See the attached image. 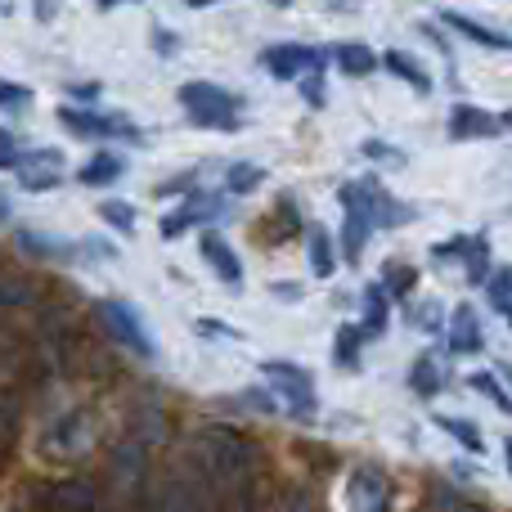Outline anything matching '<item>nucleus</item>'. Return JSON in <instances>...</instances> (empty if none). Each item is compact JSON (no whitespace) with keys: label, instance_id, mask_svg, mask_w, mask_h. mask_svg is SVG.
Wrapping results in <instances>:
<instances>
[{"label":"nucleus","instance_id":"nucleus-1","mask_svg":"<svg viewBox=\"0 0 512 512\" xmlns=\"http://www.w3.org/2000/svg\"><path fill=\"white\" fill-rule=\"evenodd\" d=\"M337 203H342V256H346V265H360L364 243H369L373 230H400V225L414 221V207L391 198L378 176L346 180V185L337 189Z\"/></svg>","mask_w":512,"mask_h":512},{"label":"nucleus","instance_id":"nucleus-2","mask_svg":"<svg viewBox=\"0 0 512 512\" xmlns=\"http://www.w3.org/2000/svg\"><path fill=\"white\" fill-rule=\"evenodd\" d=\"M104 441V427H99L95 409H68L59 414L36 441V454L45 463H81L95 454V445Z\"/></svg>","mask_w":512,"mask_h":512},{"label":"nucleus","instance_id":"nucleus-3","mask_svg":"<svg viewBox=\"0 0 512 512\" xmlns=\"http://www.w3.org/2000/svg\"><path fill=\"white\" fill-rule=\"evenodd\" d=\"M180 108H185V117L194 126H203V131H234L243 117V104L239 95H230L225 86H216V81H185V86L176 90Z\"/></svg>","mask_w":512,"mask_h":512},{"label":"nucleus","instance_id":"nucleus-4","mask_svg":"<svg viewBox=\"0 0 512 512\" xmlns=\"http://www.w3.org/2000/svg\"><path fill=\"white\" fill-rule=\"evenodd\" d=\"M261 378L270 382L274 400H279L283 409H288L297 423H306V418H315L319 400H315V378H310L301 364H288V360H261Z\"/></svg>","mask_w":512,"mask_h":512},{"label":"nucleus","instance_id":"nucleus-5","mask_svg":"<svg viewBox=\"0 0 512 512\" xmlns=\"http://www.w3.org/2000/svg\"><path fill=\"white\" fill-rule=\"evenodd\" d=\"M144 490H149V445L126 436L108 459V495L117 504H140Z\"/></svg>","mask_w":512,"mask_h":512},{"label":"nucleus","instance_id":"nucleus-6","mask_svg":"<svg viewBox=\"0 0 512 512\" xmlns=\"http://www.w3.org/2000/svg\"><path fill=\"white\" fill-rule=\"evenodd\" d=\"M90 315L104 324V333L113 337L122 351L140 355V360H153V337H149V328H144V319L135 315V306L104 297V301H95V310H90Z\"/></svg>","mask_w":512,"mask_h":512},{"label":"nucleus","instance_id":"nucleus-7","mask_svg":"<svg viewBox=\"0 0 512 512\" xmlns=\"http://www.w3.org/2000/svg\"><path fill=\"white\" fill-rule=\"evenodd\" d=\"M36 512H108V495L95 481H45L32 490Z\"/></svg>","mask_w":512,"mask_h":512},{"label":"nucleus","instance_id":"nucleus-8","mask_svg":"<svg viewBox=\"0 0 512 512\" xmlns=\"http://www.w3.org/2000/svg\"><path fill=\"white\" fill-rule=\"evenodd\" d=\"M391 495H396V486H391V477L378 463H355L346 472L342 499L351 512H391Z\"/></svg>","mask_w":512,"mask_h":512},{"label":"nucleus","instance_id":"nucleus-9","mask_svg":"<svg viewBox=\"0 0 512 512\" xmlns=\"http://www.w3.org/2000/svg\"><path fill=\"white\" fill-rule=\"evenodd\" d=\"M432 261L436 265H459L463 270V283H490V239L486 234H468V239H445L432 248Z\"/></svg>","mask_w":512,"mask_h":512},{"label":"nucleus","instance_id":"nucleus-10","mask_svg":"<svg viewBox=\"0 0 512 512\" xmlns=\"http://www.w3.org/2000/svg\"><path fill=\"white\" fill-rule=\"evenodd\" d=\"M324 59H328V54L319 50V45H292V41L265 45V50H261V68L270 72L274 81H292V77L324 72Z\"/></svg>","mask_w":512,"mask_h":512},{"label":"nucleus","instance_id":"nucleus-11","mask_svg":"<svg viewBox=\"0 0 512 512\" xmlns=\"http://www.w3.org/2000/svg\"><path fill=\"white\" fill-rule=\"evenodd\" d=\"M59 126L72 131L77 140H113V135L140 140V131L126 117H108V113H95V108H59Z\"/></svg>","mask_w":512,"mask_h":512},{"label":"nucleus","instance_id":"nucleus-12","mask_svg":"<svg viewBox=\"0 0 512 512\" xmlns=\"http://www.w3.org/2000/svg\"><path fill=\"white\" fill-rule=\"evenodd\" d=\"M14 176L27 194H50L63 180V153L59 149H27L23 158H18Z\"/></svg>","mask_w":512,"mask_h":512},{"label":"nucleus","instance_id":"nucleus-13","mask_svg":"<svg viewBox=\"0 0 512 512\" xmlns=\"http://www.w3.org/2000/svg\"><path fill=\"white\" fill-rule=\"evenodd\" d=\"M221 212H225V207H221V194H207V189H198V194H189L171 216H162V239H176V234L194 230V225L216 221Z\"/></svg>","mask_w":512,"mask_h":512},{"label":"nucleus","instance_id":"nucleus-14","mask_svg":"<svg viewBox=\"0 0 512 512\" xmlns=\"http://www.w3.org/2000/svg\"><path fill=\"white\" fill-rule=\"evenodd\" d=\"M504 117L486 113V108L477 104H454L450 108V140H495V135H504Z\"/></svg>","mask_w":512,"mask_h":512},{"label":"nucleus","instance_id":"nucleus-15","mask_svg":"<svg viewBox=\"0 0 512 512\" xmlns=\"http://www.w3.org/2000/svg\"><path fill=\"white\" fill-rule=\"evenodd\" d=\"M198 252H203V261L212 265L221 283H230V288H239V283H243V261H239V252H234L216 230H203V234H198Z\"/></svg>","mask_w":512,"mask_h":512},{"label":"nucleus","instance_id":"nucleus-16","mask_svg":"<svg viewBox=\"0 0 512 512\" xmlns=\"http://www.w3.org/2000/svg\"><path fill=\"white\" fill-rule=\"evenodd\" d=\"M450 351L454 355H481L486 351V333H481V319L472 306H454L450 315Z\"/></svg>","mask_w":512,"mask_h":512},{"label":"nucleus","instance_id":"nucleus-17","mask_svg":"<svg viewBox=\"0 0 512 512\" xmlns=\"http://www.w3.org/2000/svg\"><path fill=\"white\" fill-rule=\"evenodd\" d=\"M441 23L450 27V32H459L463 41H472V45H486V50H508V32H499V27H486V23H477V18H468V14H459V9H441Z\"/></svg>","mask_w":512,"mask_h":512},{"label":"nucleus","instance_id":"nucleus-18","mask_svg":"<svg viewBox=\"0 0 512 512\" xmlns=\"http://www.w3.org/2000/svg\"><path fill=\"white\" fill-rule=\"evenodd\" d=\"M23 306H45V292L36 274H0V310H23Z\"/></svg>","mask_w":512,"mask_h":512},{"label":"nucleus","instance_id":"nucleus-19","mask_svg":"<svg viewBox=\"0 0 512 512\" xmlns=\"http://www.w3.org/2000/svg\"><path fill=\"white\" fill-rule=\"evenodd\" d=\"M301 239H306V256H310V274H315V279H328V274L337 270V252H333V234L324 230V225L319 221H310L306 225V234H301Z\"/></svg>","mask_w":512,"mask_h":512},{"label":"nucleus","instance_id":"nucleus-20","mask_svg":"<svg viewBox=\"0 0 512 512\" xmlns=\"http://www.w3.org/2000/svg\"><path fill=\"white\" fill-rule=\"evenodd\" d=\"M18 252H27V256H45V261H81V252H77V243H63V239H45V234H36V230H18Z\"/></svg>","mask_w":512,"mask_h":512},{"label":"nucleus","instance_id":"nucleus-21","mask_svg":"<svg viewBox=\"0 0 512 512\" xmlns=\"http://www.w3.org/2000/svg\"><path fill=\"white\" fill-rule=\"evenodd\" d=\"M333 59H337V68H342L346 77H369V72L382 68V54H373L369 45H360V41L333 45Z\"/></svg>","mask_w":512,"mask_h":512},{"label":"nucleus","instance_id":"nucleus-22","mask_svg":"<svg viewBox=\"0 0 512 512\" xmlns=\"http://www.w3.org/2000/svg\"><path fill=\"white\" fill-rule=\"evenodd\" d=\"M382 68H387L391 77H400L405 86H414L418 95H427V90H432V77H427V68L409 50H387V54H382Z\"/></svg>","mask_w":512,"mask_h":512},{"label":"nucleus","instance_id":"nucleus-23","mask_svg":"<svg viewBox=\"0 0 512 512\" xmlns=\"http://www.w3.org/2000/svg\"><path fill=\"white\" fill-rule=\"evenodd\" d=\"M387 324H391V297L382 283H369V288H364V319H360L364 337H382Z\"/></svg>","mask_w":512,"mask_h":512},{"label":"nucleus","instance_id":"nucleus-24","mask_svg":"<svg viewBox=\"0 0 512 512\" xmlns=\"http://www.w3.org/2000/svg\"><path fill=\"white\" fill-rule=\"evenodd\" d=\"M122 171H126V162L117 158V153H95V158H86V167L77 171V180L86 189H108L122 180Z\"/></svg>","mask_w":512,"mask_h":512},{"label":"nucleus","instance_id":"nucleus-25","mask_svg":"<svg viewBox=\"0 0 512 512\" xmlns=\"http://www.w3.org/2000/svg\"><path fill=\"white\" fill-rule=\"evenodd\" d=\"M409 387H414V396H423V400L441 396V387H445L441 360H436V355H418L414 369H409Z\"/></svg>","mask_w":512,"mask_h":512},{"label":"nucleus","instance_id":"nucleus-26","mask_svg":"<svg viewBox=\"0 0 512 512\" xmlns=\"http://www.w3.org/2000/svg\"><path fill=\"white\" fill-rule=\"evenodd\" d=\"M265 230H270V248H279V243H288V239H297V234H306V221H301L297 207H292L288 198H283V203L270 212Z\"/></svg>","mask_w":512,"mask_h":512},{"label":"nucleus","instance_id":"nucleus-27","mask_svg":"<svg viewBox=\"0 0 512 512\" xmlns=\"http://www.w3.org/2000/svg\"><path fill=\"white\" fill-rule=\"evenodd\" d=\"M364 342H369V337H364L360 324H342V328H337V342H333L337 369H360V346Z\"/></svg>","mask_w":512,"mask_h":512},{"label":"nucleus","instance_id":"nucleus-28","mask_svg":"<svg viewBox=\"0 0 512 512\" xmlns=\"http://www.w3.org/2000/svg\"><path fill=\"white\" fill-rule=\"evenodd\" d=\"M486 301L495 315H504V324L512 328V265H499L486 283Z\"/></svg>","mask_w":512,"mask_h":512},{"label":"nucleus","instance_id":"nucleus-29","mask_svg":"<svg viewBox=\"0 0 512 512\" xmlns=\"http://www.w3.org/2000/svg\"><path fill=\"white\" fill-rule=\"evenodd\" d=\"M468 387H472V391H481V396H486L490 405L499 409V414H508V418H512V391L504 387V378H499V373H490V369L472 373V378H468Z\"/></svg>","mask_w":512,"mask_h":512},{"label":"nucleus","instance_id":"nucleus-30","mask_svg":"<svg viewBox=\"0 0 512 512\" xmlns=\"http://www.w3.org/2000/svg\"><path fill=\"white\" fill-rule=\"evenodd\" d=\"M436 427H441L445 436H454V441H459L468 454H481V450H486V441H481V432H477V423H472V418L441 414V418H436Z\"/></svg>","mask_w":512,"mask_h":512},{"label":"nucleus","instance_id":"nucleus-31","mask_svg":"<svg viewBox=\"0 0 512 512\" xmlns=\"http://www.w3.org/2000/svg\"><path fill=\"white\" fill-rule=\"evenodd\" d=\"M382 288H387V297H409L418 288V270L409 261H387L382 265Z\"/></svg>","mask_w":512,"mask_h":512},{"label":"nucleus","instance_id":"nucleus-32","mask_svg":"<svg viewBox=\"0 0 512 512\" xmlns=\"http://www.w3.org/2000/svg\"><path fill=\"white\" fill-rule=\"evenodd\" d=\"M265 185V171L256 167V162H234L230 167V176H225V189H230V194H256V189Z\"/></svg>","mask_w":512,"mask_h":512},{"label":"nucleus","instance_id":"nucleus-33","mask_svg":"<svg viewBox=\"0 0 512 512\" xmlns=\"http://www.w3.org/2000/svg\"><path fill=\"white\" fill-rule=\"evenodd\" d=\"M14 436H18V405L14 400H0V468L14 454Z\"/></svg>","mask_w":512,"mask_h":512},{"label":"nucleus","instance_id":"nucleus-34","mask_svg":"<svg viewBox=\"0 0 512 512\" xmlns=\"http://www.w3.org/2000/svg\"><path fill=\"white\" fill-rule=\"evenodd\" d=\"M99 216H104L113 230H122V234L135 230V207L122 203V198H108V203H99Z\"/></svg>","mask_w":512,"mask_h":512},{"label":"nucleus","instance_id":"nucleus-35","mask_svg":"<svg viewBox=\"0 0 512 512\" xmlns=\"http://www.w3.org/2000/svg\"><path fill=\"white\" fill-rule=\"evenodd\" d=\"M360 153L369 162H382V167H405V153L396 149V144H382V140H364Z\"/></svg>","mask_w":512,"mask_h":512},{"label":"nucleus","instance_id":"nucleus-36","mask_svg":"<svg viewBox=\"0 0 512 512\" xmlns=\"http://www.w3.org/2000/svg\"><path fill=\"white\" fill-rule=\"evenodd\" d=\"M27 104H32V90L18 86V81H0V108L5 113H23Z\"/></svg>","mask_w":512,"mask_h":512},{"label":"nucleus","instance_id":"nucleus-37","mask_svg":"<svg viewBox=\"0 0 512 512\" xmlns=\"http://www.w3.org/2000/svg\"><path fill=\"white\" fill-rule=\"evenodd\" d=\"M414 328H427V333H436V328H441V306H436V301H427V306H414Z\"/></svg>","mask_w":512,"mask_h":512},{"label":"nucleus","instance_id":"nucleus-38","mask_svg":"<svg viewBox=\"0 0 512 512\" xmlns=\"http://www.w3.org/2000/svg\"><path fill=\"white\" fill-rule=\"evenodd\" d=\"M18 140H14V131H0V171H14L18 167Z\"/></svg>","mask_w":512,"mask_h":512},{"label":"nucleus","instance_id":"nucleus-39","mask_svg":"<svg viewBox=\"0 0 512 512\" xmlns=\"http://www.w3.org/2000/svg\"><path fill=\"white\" fill-rule=\"evenodd\" d=\"M306 104L324 108V72H310L306 77Z\"/></svg>","mask_w":512,"mask_h":512},{"label":"nucleus","instance_id":"nucleus-40","mask_svg":"<svg viewBox=\"0 0 512 512\" xmlns=\"http://www.w3.org/2000/svg\"><path fill=\"white\" fill-rule=\"evenodd\" d=\"M68 95L81 99V104H95V99L104 95V86H99V81H81V86H68Z\"/></svg>","mask_w":512,"mask_h":512},{"label":"nucleus","instance_id":"nucleus-41","mask_svg":"<svg viewBox=\"0 0 512 512\" xmlns=\"http://www.w3.org/2000/svg\"><path fill=\"white\" fill-rule=\"evenodd\" d=\"M198 333H207V337H230V342H239L243 333H234V328H225V324H216V319H198Z\"/></svg>","mask_w":512,"mask_h":512},{"label":"nucleus","instance_id":"nucleus-42","mask_svg":"<svg viewBox=\"0 0 512 512\" xmlns=\"http://www.w3.org/2000/svg\"><path fill=\"white\" fill-rule=\"evenodd\" d=\"M9 216H14V207H9V194L0 189V225H9Z\"/></svg>","mask_w":512,"mask_h":512},{"label":"nucleus","instance_id":"nucleus-43","mask_svg":"<svg viewBox=\"0 0 512 512\" xmlns=\"http://www.w3.org/2000/svg\"><path fill=\"white\" fill-rule=\"evenodd\" d=\"M153 45H158V50H176V36H162V32H153Z\"/></svg>","mask_w":512,"mask_h":512},{"label":"nucleus","instance_id":"nucleus-44","mask_svg":"<svg viewBox=\"0 0 512 512\" xmlns=\"http://www.w3.org/2000/svg\"><path fill=\"white\" fill-rule=\"evenodd\" d=\"M36 18H54V0H36Z\"/></svg>","mask_w":512,"mask_h":512},{"label":"nucleus","instance_id":"nucleus-45","mask_svg":"<svg viewBox=\"0 0 512 512\" xmlns=\"http://www.w3.org/2000/svg\"><path fill=\"white\" fill-rule=\"evenodd\" d=\"M99 9H117V5H140V0H95Z\"/></svg>","mask_w":512,"mask_h":512},{"label":"nucleus","instance_id":"nucleus-46","mask_svg":"<svg viewBox=\"0 0 512 512\" xmlns=\"http://www.w3.org/2000/svg\"><path fill=\"white\" fill-rule=\"evenodd\" d=\"M189 9H207V5H221V0H185Z\"/></svg>","mask_w":512,"mask_h":512},{"label":"nucleus","instance_id":"nucleus-47","mask_svg":"<svg viewBox=\"0 0 512 512\" xmlns=\"http://www.w3.org/2000/svg\"><path fill=\"white\" fill-rule=\"evenodd\" d=\"M495 373H499V378H504V382H512V364H499Z\"/></svg>","mask_w":512,"mask_h":512},{"label":"nucleus","instance_id":"nucleus-48","mask_svg":"<svg viewBox=\"0 0 512 512\" xmlns=\"http://www.w3.org/2000/svg\"><path fill=\"white\" fill-rule=\"evenodd\" d=\"M270 5H274V9H288V5H292V0H270Z\"/></svg>","mask_w":512,"mask_h":512},{"label":"nucleus","instance_id":"nucleus-49","mask_svg":"<svg viewBox=\"0 0 512 512\" xmlns=\"http://www.w3.org/2000/svg\"><path fill=\"white\" fill-rule=\"evenodd\" d=\"M504 454H508V472H512V441L504 445Z\"/></svg>","mask_w":512,"mask_h":512},{"label":"nucleus","instance_id":"nucleus-50","mask_svg":"<svg viewBox=\"0 0 512 512\" xmlns=\"http://www.w3.org/2000/svg\"><path fill=\"white\" fill-rule=\"evenodd\" d=\"M504 126H508V131H512V108H508V113H504Z\"/></svg>","mask_w":512,"mask_h":512}]
</instances>
